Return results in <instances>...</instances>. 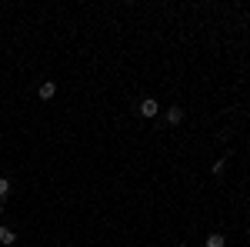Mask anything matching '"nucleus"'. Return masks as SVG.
<instances>
[{"mask_svg":"<svg viewBox=\"0 0 250 247\" xmlns=\"http://www.w3.org/2000/svg\"><path fill=\"white\" fill-rule=\"evenodd\" d=\"M140 114L144 117H157L160 114V104H157L154 97H144V100H140Z\"/></svg>","mask_w":250,"mask_h":247,"instance_id":"f257e3e1","label":"nucleus"},{"mask_svg":"<svg viewBox=\"0 0 250 247\" xmlns=\"http://www.w3.org/2000/svg\"><path fill=\"white\" fill-rule=\"evenodd\" d=\"M184 114H187V111H184V107H180V104H173L170 111H167V124H170V127H177V124H180V120H184Z\"/></svg>","mask_w":250,"mask_h":247,"instance_id":"f03ea898","label":"nucleus"},{"mask_svg":"<svg viewBox=\"0 0 250 247\" xmlns=\"http://www.w3.org/2000/svg\"><path fill=\"white\" fill-rule=\"evenodd\" d=\"M54 94H57V84H54V80H43V84H40V100H50Z\"/></svg>","mask_w":250,"mask_h":247,"instance_id":"7ed1b4c3","label":"nucleus"},{"mask_svg":"<svg viewBox=\"0 0 250 247\" xmlns=\"http://www.w3.org/2000/svg\"><path fill=\"white\" fill-rule=\"evenodd\" d=\"M0 244H3V247L17 244V234H14V230H10V227H3V224H0Z\"/></svg>","mask_w":250,"mask_h":247,"instance_id":"20e7f679","label":"nucleus"},{"mask_svg":"<svg viewBox=\"0 0 250 247\" xmlns=\"http://www.w3.org/2000/svg\"><path fill=\"white\" fill-rule=\"evenodd\" d=\"M204 247H227V237H224V234H210V237L204 241Z\"/></svg>","mask_w":250,"mask_h":247,"instance_id":"39448f33","label":"nucleus"},{"mask_svg":"<svg viewBox=\"0 0 250 247\" xmlns=\"http://www.w3.org/2000/svg\"><path fill=\"white\" fill-rule=\"evenodd\" d=\"M7 194H10V180H7V177H0V201H3Z\"/></svg>","mask_w":250,"mask_h":247,"instance_id":"423d86ee","label":"nucleus"},{"mask_svg":"<svg viewBox=\"0 0 250 247\" xmlns=\"http://www.w3.org/2000/svg\"><path fill=\"white\" fill-rule=\"evenodd\" d=\"M0 214H3V201H0Z\"/></svg>","mask_w":250,"mask_h":247,"instance_id":"0eeeda50","label":"nucleus"},{"mask_svg":"<svg viewBox=\"0 0 250 247\" xmlns=\"http://www.w3.org/2000/svg\"><path fill=\"white\" fill-rule=\"evenodd\" d=\"M180 247H190V244H180Z\"/></svg>","mask_w":250,"mask_h":247,"instance_id":"6e6552de","label":"nucleus"}]
</instances>
